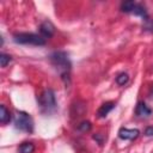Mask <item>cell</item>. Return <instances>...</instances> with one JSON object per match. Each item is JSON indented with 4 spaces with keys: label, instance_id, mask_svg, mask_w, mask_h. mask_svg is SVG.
I'll return each instance as SVG.
<instances>
[{
    "label": "cell",
    "instance_id": "obj_18",
    "mask_svg": "<svg viewBox=\"0 0 153 153\" xmlns=\"http://www.w3.org/2000/svg\"><path fill=\"white\" fill-rule=\"evenodd\" d=\"M93 139L97 140V142H98L99 145L103 143V139H102V135H100V134H96V135H93Z\"/></svg>",
    "mask_w": 153,
    "mask_h": 153
},
{
    "label": "cell",
    "instance_id": "obj_14",
    "mask_svg": "<svg viewBox=\"0 0 153 153\" xmlns=\"http://www.w3.org/2000/svg\"><path fill=\"white\" fill-rule=\"evenodd\" d=\"M12 60V57L5 53H1L0 54V66L1 67H6L7 63H10V61Z\"/></svg>",
    "mask_w": 153,
    "mask_h": 153
},
{
    "label": "cell",
    "instance_id": "obj_12",
    "mask_svg": "<svg viewBox=\"0 0 153 153\" xmlns=\"http://www.w3.org/2000/svg\"><path fill=\"white\" fill-rule=\"evenodd\" d=\"M134 6H135V2H134V1H124V2H122V5H121V10H122L123 12H126V13H131Z\"/></svg>",
    "mask_w": 153,
    "mask_h": 153
},
{
    "label": "cell",
    "instance_id": "obj_8",
    "mask_svg": "<svg viewBox=\"0 0 153 153\" xmlns=\"http://www.w3.org/2000/svg\"><path fill=\"white\" fill-rule=\"evenodd\" d=\"M115 108V103L114 102H106V103H104V104H102L100 105V108L98 109V111H97V115H98V117L99 118H103V117H105L112 109Z\"/></svg>",
    "mask_w": 153,
    "mask_h": 153
},
{
    "label": "cell",
    "instance_id": "obj_3",
    "mask_svg": "<svg viewBox=\"0 0 153 153\" xmlns=\"http://www.w3.org/2000/svg\"><path fill=\"white\" fill-rule=\"evenodd\" d=\"M13 41L19 44H32V45H44L45 38L41 35L32 32H19L13 35Z\"/></svg>",
    "mask_w": 153,
    "mask_h": 153
},
{
    "label": "cell",
    "instance_id": "obj_17",
    "mask_svg": "<svg viewBox=\"0 0 153 153\" xmlns=\"http://www.w3.org/2000/svg\"><path fill=\"white\" fill-rule=\"evenodd\" d=\"M145 135L146 136H153V127H147L145 129Z\"/></svg>",
    "mask_w": 153,
    "mask_h": 153
},
{
    "label": "cell",
    "instance_id": "obj_4",
    "mask_svg": "<svg viewBox=\"0 0 153 153\" xmlns=\"http://www.w3.org/2000/svg\"><path fill=\"white\" fill-rule=\"evenodd\" d=\"M14 126L17 129L26 133L33 131V120L32 117L24 112V111H17L14 115Z\"/></svg>",
    "mask_w": 153,
    "mask_h": 153
},
{
    "label": "cell",
    "instance_id": "obj_7",
    "mask_svg": "<svg viewBox=\"0 0 153 153\" xmlns=\"http://www.w3.org/2000/svg\"><path fill=\"white\" fill-rule=\"evenodd\" d=\"M135 114L139 116V117H149L152 115V109L148 108L143 102L139 103L136 105V109H135Z\"/></svg>",
    "mask_w": 153,
    "mask_h": 153
},
{
    "label": "cell",
    "instance_id": "obj_13",
    "mask_svg": "<svg viewBox=\"0 0 153 153\" xmlns=\"http://www.w3.org/2000/svg\"><path fill=\"white\" fill-rule=\"evenodd\" d=\"M129 80V75L127 73H120L117 76H116V82L120 85V86H124Z\"/></svg>",
    "mask_w": 153,
    "mask_h": 153
},
{
    "label": "cell",
    "instance_id": "obj_6",
    "mask_svg": "<svg viewBox=\"0 0 153 153\" xmlns=\"http://www.w3.org/2000/svg\"><path fill=\"white\" fill-rule=\"evenodd\" d=\"M140 135L139 129H128V128H121L118 130V136L122 140H135Z\"/></svg>",
    "mask_w": 153,
    "mask_h": 153
},
{
    "label": "cell",
    "instance_id": "obj_5",
    "mask_svg": "<svg viewBox=\"0 0 153 153\" xmlns=\"http://www.w3.org/2000/svg\"><path fill=\"white\" fill-rule=\"evenodd\" d=\"M39 32H41V36L44 37V38H50L54 32H55V26L49 20H44L41 25H39Z\"/></svg>",
    "mask_w": 153,
    "mask_h": 153
},
{
    "label": "cell",
    "instance_id": "obj_15",
    "mask_svg": "<svg viewBox=\"0 0 153 153\" xmlns=\"http://www.w3.org/2000/svg\"><path fill=\"white\" fill-rule=\"evenodd\" d=\"M91 122L90 121H84V122H81L79 126H78V129L80 130V131H82V133H86V131H90L91 130Z\"/></svg>",
    "mask_w": 153,
    "mask_h": 153
},
{
    "label": "cell",
    "instance_id": "obj_2",
    "mask_svg": "<svg viewBox=\"0 0 153 153\" xmlns=\"http://www.w3.org/2000/svg\"><path fill=\"white\" fill-rule=\"evenodd\" d=\"M38 104H39V108H41V111L45 115L48 114H51L56 110V99H55V93L53 90L48 88V90H44L39 98H38Z\"/></svg>",
    "mask_w": 153,
    "mask_h": 153
},
{
    "label": "cell",
    "instance_id": "obj_9",
    "mask_svg": "<svg viewBox=\"0 0 153 153\" xmlns=\"http://www.w3.org/2000/svg\"><path fill=\"white\" fill-rule=\"evenodd\" d=\"M131 13H134L135 16L141 17L143 20L148 19V13H147V11H146L145 6H142L141 4H136V2H135V6H134V8H133V12H131Z\"/></svg>",
    "mask_w": 153,
    "mask_h": 153
},
{
    "label": "cell",
    "instance_id": "obj_16",
    "mask_svg": "<svg viewBox=\"0 0 153 153\" xmlns=\"http://www.w3.org/2000/svg\"><path fill=\"white\" fill-rule=\"evenodd\" d=\"M143 29L146 31H149V32H153V19L148 18L145 20V24H143Z\"/></svg>",
    "mask_w": 153,
    "mask_h": 153
},
{
    "label": "cell",
    "instance_id": "obj_1",
    "mask_svg": "<svg viewBox=\"0 0 153 153\" xmlns=\"http://www.w3.org/2000/svg\"><path fill=\"white\" fill-rule=\"evenodd\" d=\"M51 65L57 69L61 78L67 82L69 81V72H71V62L68 59V54L65 51H55L50 55Z\"/></svg>",
    "mask_w": 153,
    "mask_h": 153
},
{
    "label": "cell",
    "instance_id": "obj_10",
    "mask_svg": "<svg viewBox=\"0 0 153 153\" xmlns=\"http://www.w3.org/2000/svg\"><path fill=\"white\" fill-rule=\"evenodd\" d=\"M10 121H11V114L7 110V108L4 104H1L0 105V123L1 124H6Z\"/></svg>",
    "mask_w": 153,
    "mask_h": 153
},
{
    "label": "cell",
    "instance_id": "obj_11",
    "mask_svg": "<svg viewBox=\"0 0 153 153\" xmlns=\"http://www.w3.org/2000/svg\"><path fill=\"white\" fill-rule=\"evenodd\" d=\"M33 152H35V145L32 142H23L18 148V153H33Z\"/></svg>",
    "mask_w": 153,
    "mask_h": 153
}]
</instances>
